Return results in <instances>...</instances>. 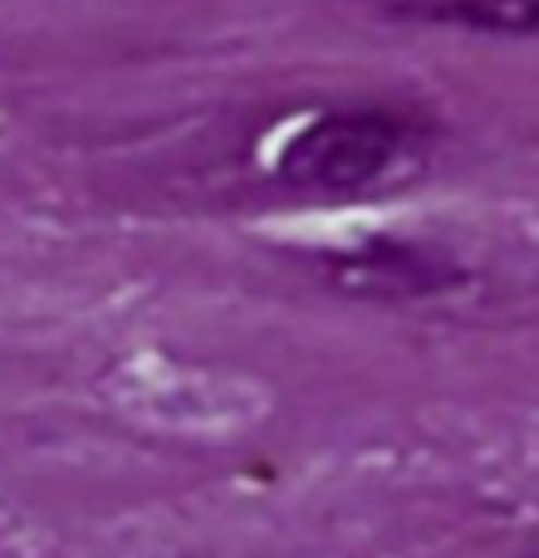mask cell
<instances>
[{
	"label": "cell",
	"instance_id": "7a4b0ae2",
	"mask_svg": "<svg viewBox=\"0 0 539 558\" xmlns=\"http://www.w3.org/2000/svg\"><path fill=\"white\" fill-rule=\"evenodd\" d=\"M442 15L466 20V25H491L511 35H539V0H456Z\"/></svg>",
	"mask_w": 539,
	"mask_h": 558
},
{
	"label": "cell",
	"instance_id": "6da1fadb",
	"mask_svg": "<svg viewBox=\"0 0 539 558\" xmlns=\"http://www.w3.org/2000/svg\"><path fill=\"white\" fill-rule=\"evenodd\" d=\"M417 137L393 113H319L275 147V177L295 192H368L412 162Z\"/></svg>",
	"mask_w": 539,
	"mask_h": 558
}]
</instances>
